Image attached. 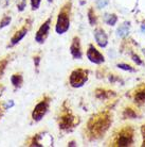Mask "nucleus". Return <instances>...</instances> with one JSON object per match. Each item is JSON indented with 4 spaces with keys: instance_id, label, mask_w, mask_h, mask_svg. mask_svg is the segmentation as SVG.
<instances>
[{
    "instance_id": "1",
    "label": "nucleus",
    "mask_w": 145,
    "mask_h": 147,
    "mask_svg": "<svg viewBox=\"0 0 145 147\" xmlns=\"http://www.w3.org/2000/svg\"><path fill=\"white\" fill-rule=\"evenodd\" d=\"M109 121L106 118H92L89 124V129L92 134H101L102 132H104L106 129L108 128Z\"/></svg>"
},
{
    "instance_id": "2",
    "label": "nucleus",
    "mask_w": 145,
    "mask_h": 147,
    "mask_svg": "<svg viewBox=\"0 0 145 147\" xmlns=\"http://www.w3.org/2000/svg\"><path fill=\"white\" fill-rule=\"evenodd\" d=\"M87 71L84 69H76L74 70L70 76V84L73 88H80L87 81Z\"/></svg>"
},
{
    "instance_id": "3",
    "label": "nucleus",
    "mask_w": 145,
    "mask_h": 147,
    "mask_svg": "<svg viewBox=\"0 0 145 147\" xmlns=\"http://www.w3.org/2000/svg\"><path fill=\"white\" fill-rule=\"evenodd\" d=\"M70 27V20L68 15L66 14L65 12H62L59 13L57 18V22H56V27H55V30L58 34H63L65 33L67 30L69 29Z\"/></svg>"
},
{
    "instance_id": "4",
    "label": "nucleus",
    "mask_w": 145,
    "mask_h": 147,
    "mask_svg": "<svg viewBox=\"0 0 145 147\" xmlns=\"http://www.w3.org/2000/svg\"><path fill=\"white\" fill-rule=\"evenodd\" d=\"M48 108H49V102L48 101H40L39 103H37V106L34 108V111L32 113V117L35 121H40L41 118L45 116V114L47 113Z\"/></svg>"
},
{
    "instance_id": "5",
    "label": "nucleus",
    "mask_w": 145,
    "mask_h": 147,
    "mask_svg": "<svg viewBox=\"0 0 145 147\" xmlns=\"http://www.w3.org/2000/svg\"><path fill=\"white\" fill-rule=\"evenodd\" d=\"M50 22L51 19H48L47 22H44L41 27L39 28V30L37 31L36 35H35V40L39 44L45 43V40L47 38L48 34H49V30H50Z\"/></svg>"
},
{
    "instance_id": "6",
    "label": "nucleus",
    "mask_w": 145,
    "mask_h": 147,
    "mask_svg": "<svg viewBox=\"0 0 145 147\" xmlns=\"http://www.w3.org/2000/svg\"><path fill=\"white\" fill-rule=\"evenodd\" d=\"M87 57L91 62L95 63V64H101V63H103L105 61L104 57L101 55V52L98 51V50H96L93 46L89 47V49H88L87 51Z\"/></svg>"
},
{
    "instance_id": "7",
    "label": "nucleus",
    "mask_w": 145,
    "mask_h": 147,
    "mask_svg": "<svg viewBox=\"0 0 145 147\" xmlns=\"http://www.w3.org/2000/svg\"><path fill=\"white\" fill-rule=\"evenodd\" d=\"M94 37L100 47H106V45L108 43V40H107V35L104 32V30L102 29L94 30Z\"/></svg>"
},
{
    "instance_id": "8",
    "label": "nucleus",
    "mask_w": 145,
    "mask_h": 147,
    "mask_svg": "<svg viewBox=\"0 0 145 147\" xmlns=\"http://www.w3.org/2000/svg\"><path fill=\"white\" fill-rule=\"evenodd\" d=\"M70 51L73 58L75 59H80L82 58V51H80V38L78 37H74L73 42L70 47Z\"/></svg>"
},
{
    "instance_id": "9",
    "label": "nucleus",
    "mask_w": 145,
    "mask_h": 147,
    "mask_svg": "<svg viewBox=\"0 0 145 147\" xmlns=\"http://www.w3.org/2000/svg\"><path fill=\"white\" fill-rule=\"evenodd\" d=\"M74 117H72L69 114H66L64 115L61 121H59V127L62 129H69L70 127L74 126Z\"/></svg>"
},
{
    "instance_id": "10",
    "label": "nucleus",
    "mask_w": 145,
    "mask_h": 147,
    "mask_svg": "<svg viewBox=\"0 0 145 147\" xmlns=\"http://www.w3.org/2000/svg\"><path fill=\"white\" fill-rule=\"evenodd\" d=\"M131 142H132V136L130 133L124 132L119 136V139L116 141V144L119 146H128V145L131 144Z\"/></svg>"
},
{
    "instance_id": "11",
    "label": "nucleus",
    "mask_w": 145,
    "mask_h": 147,
    "mask_svg": "<svg viewBox=\"0 0 145 147\" xmlns=\"http://www.w3.org/2000/svg\"><path fill=\"white\" fill-rule=\"evenodd\" d=\"M27 33H28V29H27V28H22V29H20L19 31H17V32L15 33L14 36L11 38V46L16 45L17 43H19V42L25 36V34Z\"/></svg>"
},
{
    "instance_id": "12",
    "label": "nucleus",
    "mask_w": 145,
    "mask_h": 147,
    "mask_svg": "<svg viewBox=\"0 0 145 147\" xmlns=\"http://www.w3.org/2000/svg\"><path fill=\"white\" fill-rule=\"evenodd\" d=\"M118 36L124 37L129 33V22H124L123 25L118 29Z\"/></svg>"
},
{
    "instance_id": "13",
    "label": "nucleus",
    "mask_w": 145,
    "mask_h": 147,
    "mask_svg": "<svg viewBox=\"0 0 145 147\" xmlns=\"http://www.w3.org/2000/svg\"><path fill=\"white\" fill-rule=\"evenodd\" d=\"M11 81L15 88H20L22 84V76L20 74H15L11 77Z\"/></svg>"
},
{
    "instance_id": "14",
    "label": "nucleus",
    "mask_w": 145,
    "mask_h": 147,
    "mask_svg": "<svg viewBox=\"0 0 145 147\" xmlns=\"http://www.w3.org/2000/svg\"><path fill=\"white\" fill-rule=\"evenodd\" d=\"M104 20H105V22L107 24V25H109V26H113V25H116L118 18H116V16L114 14H112V15L106 14L105 16H104Z\"/></svg>"
},
{
    "instance_id": "15",
    "label": "nucleus",
    "mask_w": 145,
    "mask_h": 147,
    "mask_svg": "<svg viewBox=\"0 0 145 147\" xmlns=\"http://www.w3.org/2000/svg\"><path fill=\"white\" fill-rule=\"evenodd\" d=\"M10 22H11V17H10V16H4L3 19L0 22V29L7 27V25H10Z\"/></svg>"
},
{
    "instance_id": "16",
    "label": "nucleus",
    "mask_w": 145,
    "mask_h": 147,
    "mask_svg": "<svg viewBox=\"0 0 145 147\" xmlns=\"http://www.w3.org/2000/svg\"><path fill=\"white\" fill-rule=\"evenodd\" d=\"M7 64V60H0V78L2 77V75H3Z\"/></svg>"
},
{
    "instance_id": "17",
    "label": "nucleus",
    "mask_w": 145,
    "mask_h": 147,
    "mask_svg": "<svg viewBox=\"0 0 145 147\" xmlns=\"http://www.w3.org/2000/svg\"><path fill=\"white\" fill-rule=\"evenodd\" d=\"M136 100H137V101H140V102H144L145 101V91L139 92L138 94L136 95Z\"/></svg>"
},
{
    "instance_id": "18",
    "label": "nucleus",
    "mask_w": 145,
    "mask_h": 147,
    "mask_svg": "<svg viewBox=\"0 0 145 147\" xmlns=\"http://www.w3.org/2000/svg\"><path fill=\"white\" fill-rule=\"evenodd\" d=\"M41 0H31V5H32V10H37L40 4Z\"/></svg>"
},
{
    "instance_id": "19",
    "label": "nucleus",
    "mask_w": 145,
    "mask_h": 147,
    "mask_svg": "<svg viewBox=\"0 0 145 147\" xmlns=\"http://www.w3.org/2000/svg\"><path fill=\"white\" fill-rule=\"evenodd\" d=\"M118 67L119 68H121V69H124V70H129V71H132V68H131V66H129V65H127V64H118Z\"/></svg>"
},
{
    "instance_id": "20",
    "label": "nucleus",
    "mask_w": 145,
    "mask_h": 147,
    "mask_svg": "<svg viewBox=\"0 0 145 147\" xmlns=\"http://www.w3.org/2000/svg\"><path fill=\"white\" fill-rule=\"evenodd\" d=\"M109 0H98V7H100V9H102V7H105L107 4H108Z\"/></svg>"
},
{
    "instance_id": "21",
    "label": "nucleus",
    "mask_w": 145,
    "mask_h": 147,
    "mask_svg": "<svg viewBox=\"0 0 145 147\" xmlns=\"http://www.w3.org/2000/svg\"><path fill=\"white\" fill-rule=\"evenodd\" d=\"M89 20H90L91 25H93V24L95 22V17H94V15H93V12H92V10H90V11H89Z\"/></svg>"
},
{
    "instance_id": "22",
    "label": "nucleus",
    "mask_w": 145,
    "mask_h": 147,
    "mask_svg": "<svg viewBox=\"0 0 145 147\" xmlns=\"http://www.w3.org/2000/svg\"><path fill=\"white\" fill-rule=\"evenodd\" d=\"M132 60H134V62L137 63L138 65H141V64H142V61L140 60V58H139L138 55H132Z\"/></svg>"
},
{
    "instance_id": "23",
    "label": "nucleus",
    "mask_w": 145,
    "mask_h": 147,
    "mask_svg": "<svg viewBox=\"0 0 145 147\" xmlns=\"http://www.w3.org/2000/svg\"><path fill=\"white\" fill-rule=\"evenodd\" d=\"M39 58H38V57H37V58H35V60H34V62H35V65H36V66H38V64H39Z\"/></svg>"
},
{
    "instance_id": "24",
    "label": "nucleus",
    "mask_w": 145,
    "mask_h": 147,
    "mask_svg": "<svg viewBox=\"0 0 145 147\" xmlns=\"http://www.w3.org/2000/svg\"><path fill=\"white\" fill-rule=\"evenodd\" d=\"M143 53H144V55H145V49H144V50H143Z\"/></svg>"
},
{
    "instance_id": "25",
    "label": "nucleus",
    "mask_w": 145,
    "mask_h": 147,
    "mask_svg": "<svg viewBox=\"0 0 145 147\" xmlns=\"http://www.w3.org/2000/svg\"><path fill=\"white\" fill-rule=\"evenodd\" d=\"M48 1H50V2H51V1H52V0H48Z\"/></svg>"
}]
</instances>
